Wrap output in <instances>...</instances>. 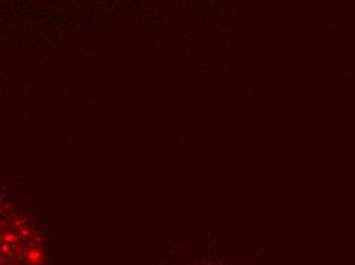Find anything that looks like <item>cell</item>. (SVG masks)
<instances>
[{
	"instance_id": "obj_1",
	"label": "cell",
	"mask_w": 355,
	"mask_h": 265,
	"mask_svg": "<svg viewBox=\"0 0 355 265\" xmlns=\"http://www.w3.org/2000/svg\"><path fill=\"white\" fill-rule=\"evenodd\" d=\"M2 242L3 265L16 264L19 252L28 253L34 261H37V256L40 253V248L37 246V238L34 237L31 227L24 219L14 215L3 219Z\"/></svg>"
}]
</instances>
